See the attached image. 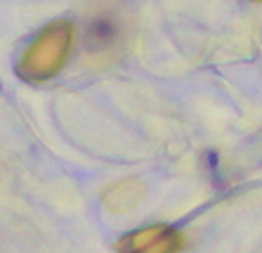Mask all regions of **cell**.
I'll return each instance as SVG.
<instances>
[{"mask_svg":"<svg viewBox=\"0 0 262 253\" xmlns=\"http://www.w3.org/2000/svg\"><path fill=\"white\" fill-rule=\"evenodd\" d=\"M73 38H76V31L71 22H55L45 26L26 48L19 62V74L29 80H45L59 74L71 57Z\"/></svg>","mask_w":262,"mask_h":253,"instance_id":"1","label":"cell"},{"mask_svg":"<svg viewBox=\"0 0 262 253\" xmlns=\"http://www.w3.org/2000/svg\"><path fill=\"white\" fill-rule=\"evenodd\" d=\"M184 248V237L170 225L137 229L118 241V253H177Z\"/></svg>","mask_w":262,"mask_h":253,"instance_id":"2","label":"cell"},{"mask_svg":"<svg viewBox=\"0 0 262 253\" xmlns=\"http://www.w3.org/2000/svg\"><path fill=\"white\" fill-rule=\"evenodd\" d=\"M255 3H262V0H255Z\"/></svg>","mask_w":262,"mask_h":253,"instance_id":"3","label":"cell"}]
</instances>
